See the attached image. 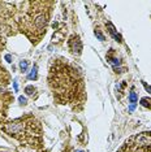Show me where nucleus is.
Masks as SVG:
<instances>
[{"instance_id":"obj_17","label":"nucleus","mask_w":151,"mask_h":152,"mask_svg":"<svg viewBox=\"0 0 151 152\" xmlns=\"http://www.w3.org/2000/svg\"><path fill=\"white\" fill-rule=\"evenodd\" d=\"M65 152H68V151H65Z\"/></svg>"},{"instance_id":"obj_11","label":"nucleus","mask_w":151,"mask_h":152,"mask_svg":"<svg viewBox=\"0 0 151 152\" xmlns=\"http://www.w3.org/2000/svg\"><path fill=\"white\" fill-rule=\"evenodd\" d=\"M142 105H145V107H151V100L149 99H142Z\"/></svg>"},{"instance_id":"obj_3","label":"nucleus","mask_w":151,"mask_h":152,"mask_svg":"<svg viewBox=\"0 0 151 152\" xmlns=\"http://www.w3.org/2000/svg\"><path fill=\"white\" fill-rule=\"evenodd\" d=\"M0 127L3 133L17 139L22 146L25 144L33 148L42 146V126L32 115L20 117L11 122H4Z\"/></svg>"},{"instance_id":"obj_9","label":"nucleus","mask_w":151,"mask_h":152,"mask_svg":"<svg viewBox=\"0 0 151 152\" xmlns=\"http://www.w3.org/2000/svg\"><path fill=\"white\" fill-rule=\"evenodd\" d=\"M20 69H21V72H26V69H27V61L26 60H22L21 63H20Z\"/></svg>"},{"instance_id":"obj_5","label":"nucleus","mask_w":151,"mask_h":152,"mask_svg":"<svg viewBox=\"0 0 151 152\" xmlns=\"http://www.w3.org/2000/svg\"><path fill=\"white\" fill-rule=\"evenodd\" d=\"M12 102V96L9 94H3L0 95V117L3 116V118L7 115V110H8V105Z\"/></svg>"},{"instance_id":"obj_8","label":"nucleus","mask_w":151,"mask_h":152,"mask_svg":"<svg viewBox=\"0 0 151 152\" xmlns=\"http://www.w3.org/2000/svg\"><path fill=\"white\" fill-rule=\"evenodd\" d=\"M25 92H26L27 95L33 96V95H34V92H35V88H34L33 86H27V87L25 88Z\"/></svg>"},{"instance_id":"obj_15","label":"nucleus","mask_w":151,"mask_h":152,"mask_svg":"<svg viewBox=\"0 0 151 152\" xmlns=\"http://www.w3.org/2000/svg\"><path fill=\"white\" fill-rule=\"evenodd\" d=\"M13 86H15V90L17 91V90H18V86H17V82H13Z\"/></svg>"},{"instance_id":"obj_7","label":"nucleus","mask_w":151,"mask_h":152,"mask_svg":"<svg viewBox=\"0 0 151 152\" xmlns=\"http://www.w3.org/2000/svg\"><path fill=\"white\" fill-rule=\"evenodd\" d=\"M37 70H38L37 65H34V68L32 69V73L29 74V79H37Z\"/></svg>"},{"instance_id":"obj_16","label":"nucleus","mask_w":151,"mask_h":152,"mask_svg":"<svg viewBox=\"0 0 151 152\" xmlns=\"http://www.w3.org/2000/svg\"><path fill=\"white\" fill-rule=\"evenodd\" d=\"M78 152H82V151H78Z\"/></svg>"},{"instance_id":"obj_1","label":"nucleus","mask_w":151,"mask_h":152,"mask_svg":"<svg viewBox=\"0 0 151 152\" xmlns=\"http://www.w3.org/2000/svg\"><path fill=\"white\" fill-rule=\"evenodd\" d=\"M48 85L59 104H69L76 109L85 102V85L82 75L64 58L52 60L50 66Z\"/></svg>"},{"instance_id":"obj_2","label":"nucleus","mask_w":151,"mask_h":152,"mask_svg":"<svg viewBox=\"0 0 151 152\" xmlns=\"http://www.w3.org/2000/svg\"><path fill=\"white\" fill-rule=\"evenodd\" d=\"M47 1H26L27 8L22 12L21 16L16 17L17 29L26 34V37L33 43H38L46 34V27L50 18V5Z\"/></svg>"},{"instance_id":"obj_12","label":"nucleus","mask_w":151,"mask_h":152,"mask_svg":"<svg viewBox=\"0 0 151 152\" xmlns=\"http://www.w3.org/2000/svg\"><path fill=\"white\" fill-rule=\"evenodd\" d=\"M95 35H97L100 40H104V37H103V34H102L100 31H99V30H95Z\"/></svg>"},{"instance_id":"obj_14","label":"nucleus","mask_w":151,"mask_h":152,"mask_svg":"<svg viewBox=\"0 0 151 152\" xmlns=\"http://www.w3.org/2000/svg\"><path fill=\"white\" fill-rule=\"evenodd\" d=\"M5 60H7V61H8V63H11L12 57H11V56H9V55H7V56H5Z\"/></svg>"},{"instance_id":"obj_13","label":"nucleus","mask_w":151,"mask_h":152,"mask_svg":"<svg viewBox=\"0 0 151 152\" xmlns=\"http://www.w3.org/2000/svg\"><path fill=\"white\" fill-rule=\"evenodd\" d=\"M20 103H21L22 105H26V99L23 98V96H20Z\"/></svg>"},{"instance_id":"obj_10","label":"nucleus","mask_w":151,"mask_h":152,"mask_svg":"<svg viewBox=\"0 0 151 152\" xmlns=\"http://www.w3.org/2000/svg\"><path fill=\"white\" fill-rule=\"evenodd\" d=\"M3 74L7 75V73H5V69H4V68L0 69V83H3V82H4V81H3ZM4 83H5V82H4Z\"/></svg>"},{"instance_id":"obj_4","label":"nucleus","mask_w":151,"mask_h":152,"mask_svg":"<svg viewBox=\"0 0 151 152\" xmlns=\"http://www.w3.org/2000/svg\"><path fill=\"white\" fill-rule=\"evenodd\" d=\"M68 44H69V50L72 51V53L77 55V56L78 55H81V52H82V43H81L80 37L78 35H72Z\"/></svg>"},{"instance_id":"obj_6","label":"nucleus","mask_w":151,"mask_h":152,"mask_svg":"<svg viewBox=\"0 0 151 152\" xmlns=\"http://www.w3.org/2000/svg\"><path fill=\"white\" fill-rule=\"evenodd\" d=\"M129 100H130V103H132V105H134L136 103H137V94L134 91H132L129 94Z\"/></svg>"}]
</instances>
